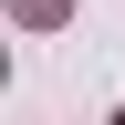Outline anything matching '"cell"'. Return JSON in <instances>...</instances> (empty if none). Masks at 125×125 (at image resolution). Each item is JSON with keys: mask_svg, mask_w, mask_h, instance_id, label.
Instances as JSON below:
<instances>
[{"mask_svg": "<svg viewBox=\"0 0 125 125\" xmlns=\"http://www.w3.org/2000/svg\"><path fill=\"white\" fill-rule=\"evenodd\" d=\"M21 21H62V0H21Z\"/></svg>", "mask_w": 125, "mask_h": 125, "instance_id": "cell-1", "label": "cell"}]
</instances>
